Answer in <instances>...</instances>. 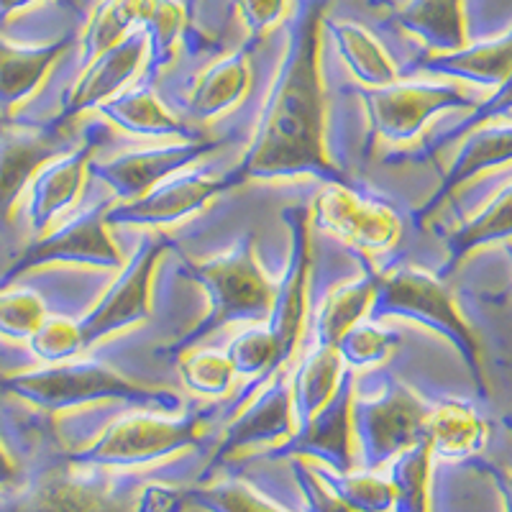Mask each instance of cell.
I'll return each mask as SVG.
<instances>
[{
	"label": "cell",
	"instance_id": "obj_7",
	"mask_svg": "<svg viewBox=\"0 0 512 512\" xmlns=\"http://www.w3.org/2000/svg\"><path fill=\"white\" fill-rule=\"evenodd\" d=\"M226 185L228 182L198 180V177L195 180L172 182V185L126 205L118 216L128 218V221H175V218L185 216L187 210L198 208L200 203L213 198Z\"/></svg>",
	"mask_w": 512,
	"mask_h": 512
},
{
	"label": "cell",
	"instance_id": "obj_20",
	"mask_svg": "<svg viewBox=\"0 0 512 512\" xmlns=\"http://www.w3.org/2000/svg\"><path fill=\"white\" fill-rule=\"evenodd\" d=\"M121 113L126 118V123L131 121L134 126L141 128H172L175 121L167 116V113L159 108V103L149 95H141V98H131V100H123L121 105Z\"/></svg>",
	"mask_w": 512,
	"mask_h": 512
},
{
	"label": "cell",
	"instance_id": "obj_21",
	"mask_svg": "<svg viewBox=\"0 0 512 512\" xmlns=\"http://www.w3.org/2000/svg\"><path fill=\"white\" fill-rule=\"evenodd\" d=\"M82 331H77L75 326H70V323H52L49 328H44V333H41V349H44V354L49 356H64V354H72V351L77 349V346L82 344Z\"/></svg>",
	"mask_w": 512,
	"mask_h": 512
},
{
	"label": "cell",
	"instance_id": "obj_16",
	"mask_svg": "<svg viewBox=\"0 0 512 512\" xmlns=\"http://www.w3.org/2000/svg\"><path fill=\"white\" fill-rule=\"evenodd\" d=\"M433 441L448 451H464V448L474 446V441L482 433V423L477 415L466 405L459 402H448L443 408L436 410L431 423Z\"/></svg>",
	"mask_w": 512,
	"mask_h": 512
},
{
	"label": "cell",
	"instance_id": "obj_8",
	"mask_svg": "<svg viewBox=\"0 0 512 512\" xmlns=\"http://www.w3.org/2000/svg\"><path fill=\"white\" fill-rule=\"evenodd\" d=\"M333 34L338 39V47L349 59V64L359 72V77L372 82H392L395 80V62L384 47L374 39L372 31L359 24H336Z\"/></svg>",
	"mask_w": 512,
	"mask_h": 512
},
{
	"label": "cell",
	"instance_id": "obj_10",
	"mask_svg": "<svg viewBox=\"0 0 512 512\" xmlns=\"http://www.w3.org/2000/svg\"><path fill=\"white\" fill-rule=\"evenodd\" d=\"M187 428L180 425H167L162 420L152 418H139V420H126L118 425L116 431L105 441V454L116 456H141L152 454L159 448L175 446L185 438Z\"/></svg>",
	"mask_w": 512,
	"mask_h": 512
},
{
	"label": "cell",
	"instance_id": "obj_9",
	"mask_svg": "<svg viewBox=\"0 0 512 512\" xmlns=\"http://www.w3.org/2000/svg\"><path fill=\"white\" fill-rule=\"evenodd\" d=\"M154 256H157V251L146 256L144 262L131 272V277H126V282L113 292L111 300H105V305H100V310L90 318L82 336H100L108 328L121 326V323H126V320H131L134 315H139L144 310L146 280H149V272H152Z\"/></svg>",
	"mask_w": 512,
	"mask_h": 512
},
{
	"label": "cell",
	"instance_id": "obj_14",
	"mask_svg": "<svg viewBox=\"0 0 512 512\" xmlns=\"http://www.w3.org/2000/svg\"><path fill=\"white\" fill-rule=\"evenodd\" d=\"M246 80H249L246 59H226V62L213 67V70L203 77V82L198 85V95H195V108L205 113L223 108V105H228L231 100L239 98L241 90L246 88Z\"/></svg>",
	"mask_w": 512,
	"mask_h": 512
},
{
	"label": "cell",
	"instance_id": "obj_11",
	"mask_svg": "<svg viewBox=\"0 0 512 512\" xmlns=\"http://www.w3.org/2000/svg\"><path fill=\"white\" fill-rule=\"evenodd\" d=\"M507 159H512V126L484 128L482 134H477L464 146L454 172L446 180V190L469 180L479 169L495 167V164L507 162Z\"/></svg>",
	"mask_w": 512,
	"mask_h": 512
},
{
	"label": "cell",
	"instance_id": "obj_15",
	"mask_svg": "<svg viewBox=\"0 0 512 512\" xmlns=\"http://www.w3.org/2000/svg\"><path fill=\"white\" fill-rule=\"evenodd\" d=\"M507 236H512V187H507L477 221L461 228L459 236H454V251L461 254V251L472 249L477 244L507 239Z\"/></svg>",
	"mask_w": 512,
	"mask_h": 512
},
{
	"label": "cell",
	"instance_id": "obj_4",
	"mask_svg": "<svg viewBox=\"0 0 512 512\" xmlns=\"http://www.w3.org/2000/svg\"><path fill=\"white\" fill-rule=\"evenodd\" d=\"M387 300H390V305H395V308L408 310V313H423L425 318H431L433 323H441V328H446L451 336L459 338L464 351L469 354V359H472V364H477V341H474V336L469 333V328L464 326L461 315L456 313L448 292L443 290L433 277H428V274L423 272H415V269L392 274L390 282H387Z\"/></svg>",
	"mask_w": 512,
	"mask_h": 512
},
{
	"label": "cell",
	"instance_id": "obj_18",
	"mask_svg": "<svg viewBox=\"0 0 512 512\" xmlns=\"http://www.w3.org/2000/svg\"><path fill=\"white\" fill-rule=\"evenodd\" d=\"M233 374V361L231 356H218V354H200L195 359L187 361L185 377L187 384H192L195 390L203 392H218L226 390V384L231 382Z\"/></svg>",
	"mask_w": 512,
	"mask_h": 512
},
{
	"label": "cell",
	"instance_id": "obj_1",
	"mask_svg": "<svg viewBox=\"0 0 512 512\" xmlns=\"http://www.w3.org/2000/svg\"><path fill=\"white\" fill-rule=\"evenodd\" d=\"M326 6L328 0H308L303 6L280 95L274 98L262 141L246 164L251 172L328 167L320 149L318 80V36Z\"/></svg>",
	"mask_w": 512,
	"mask_h": 512
},
{
	"label": "cell",
	"instance_id": "obj_3",
	"mask_svg": "<svg viewBox=\"0 0 512 512\" xmlns=\"http://www.w3.org/2000/svg\"><path fill=\"white\" fill-rule=\"evenodd\" d=\"M200 280L216 297L218 318L264 313L272 305V287L251 254H236L198 269Z\"/></svg>",
	"mask_w": 512,
	"mask_h": 512
},
{
	"label": "cell",
	"instance_id": "obj_17",
	"mask_svg": "<svg viewBox=\"0 0 512 512\" xmlns=\"http://www.w3.org/2000/svg\"><path fill=\"white\" fill-rule=\"evenodd\" d=\"M374 290H377V282H364V285L346 287V290L331 297L326 315H323V326H326L328 338L333 344L356 326V320L364 315V308L372 300Z\"/></svg>",
	"mask_w": 512,
	"mask_h": 512
},
{
	"label": "cell",
	"instance_id": "obj_13",
	"mask_svg": "<svg viewBox=\"0 0 512 512\" xmlns=\"http://www.w3.org/2000/svg\"><path fill=\"white\" fill-rule=\"evenodd\" d=\"M203 146H187V149H169V152L157 154H141L134 159H123L121 164L113 167V180L121 182L123 190L141 192L146 187H152L159 177L180 167L182 162L192 159L200 152Z\"/></svg>",
	"mask_w": 512,
	"mask_h": 512
},
{
	"label": "cell",
	"instance_id": "obj_5",
	"mask_svg": "<svg viewBox=\"0 0 512 512\" xmlns=\"http://www.w3.org/2000/svg\"><path fill=\"white\" fill-rule=\"evenodd\" d=\"M461 103L466 105V98L451 88H397L374 95L372 111L382 134L390 139H402L415 134L431 113Z\"/></svg>",
	"mask_w": 512,
	"mask_h": 512
},
{
	"label": "cell",
	"instance_id": "obj_2",
	"mask_svg": "<svg viewBox=\"0 0 512 512\" xmlns=\"http://www.w3.org/2000/svg\"><path fill=\"white\" fill-rule=\"evenodd\" d=\"M318 221L328 231L367 249H384L395 241L400 223L384 205L364 203L344 187H328L318 200Z\"/></svg>",
	"mask_w": 512,
	"mask_h": 512
},
{
	"label": "cell",
	"instance_id": "obj_12",
	"mask_svg": "<svg viewBox=\"0 0 512 512\" xmlns=\"http://www.w3.org/2000/svg\"><path fill=\"white\" fill-rule=\"evenodd\" d=\"M423 408L420 402L415 400L408 392H395L387 402H382L379 408H374V438H377L379 446H392V443H405L415 431L418 425L423 423Z\"/></svg>",
	"mask_w": 512,
	"mask_h": 512
},
{
	"label": "cell",
	"instance_id": "obj_19",
	"mask_svg": "<svg viewBox=\"0 0 512 512\" xmlns=\"http://www.w3.org/2000/svg\"><path fill=\"white\" fill-rule=\"evenodd\" d=\"M241 21L254 36L267 34L272 26L280 24V18L287 13L290 0H233Z\"/></svg>",
	"mask_w": 512,
	"mask_h": 512
},
{
	"label": "cell",
	"instance_id": "obj_22",
	"mask_svg": "<svg viewBox=\"0 0 512 512\" xmlns=\"http://www.w3.org/2000/svg\"><path fill=\"white\" fill-rule=\"evenodd\" d=\"M18 3H26V0H0V6L3 8H13L18 6Z\"/></svg>",
	"mask_w": 512,
	"mask_h": 512
},
{
	"label": "cell",
	"instance_id": "obj_6",
	"mask_svg": "<svg viewBox=\"0 0 512 512\" xmlns=\"http://www.w3.org/2000/svg\"><path fill=\"white\" fill-rule=\"evenodd\" d=\"M400 24L446 54L464 49L461 0H410L400 11Z\"/></svg>",
	"mask_w": 512,
	"mask_h": 512
}]
</instances>
